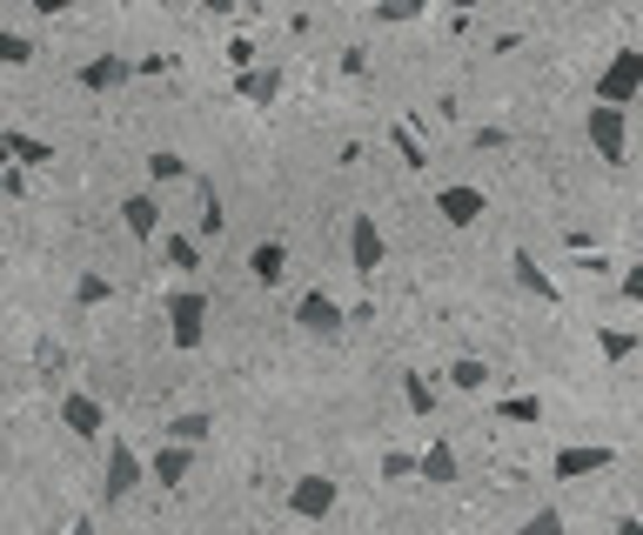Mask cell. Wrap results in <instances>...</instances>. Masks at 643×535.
Here are the masks:
<instances>
[{"label": "cell", "instance_id": "6da1fadb", "mask_svg": "<svg viewBox=\"0 0 643 535\" xmlns=\"http://www.w3.org/2000/svg\"><path fill=\"white\" fill-rule=\"evenodd\" d=\"M161 315H168V341H175L182 354H195V348L208 341V295H201V288H175L168 302H161Z\"/></svg>", "mask_w": 643, "mask_h": 535}, {"label": "cell", "instance_id": "7a4b0ae2", "mask_svg": "<svg viewBox=\"0 0 643 535\" xmlns=\"http://www.w3.org/2000/svg\"><path fill=\"white\" fill-rule=\"evenodd\" d=\"M636 95H643V54H636V47H617L610 67L597 74V108H617V114H623Z\"/></svg>", "mask_w": 643, "mask_h": 535}, {"label": "cell", "instance_id": "3957f363", "mask_svg": "<svg viewBox=\"0 0 643 535\" xmlns=\"http://www.w3.org/2000/svg\"><path fill=\"white\" fill-rule=\"evenodd\" d=\"M590 148H597L603 167H623V161H630V114H617V108H590Z\"/></svg>", "mask_w": 643, "mask_h": 535}, {"label": "cell", "instance_id": "277c9868", "mask_svg": "<svg viewBox=\"0 0 643 535\" xmlns=\"http://www.w3.org/2000/svg\"><path fill=\"white\" fill-rule=\"evenodd\" d=\"M141 476H148V469H141V456L128 449L121 435H108V469H101V495H108V502H128V495L141 489Z\"/></svg>", "mask_w": 643, "mask_h": 535}, {"label": "cell", "instance_id": "5b68a950", "mask_svg": "<svg viewBox=\"0 0 643 535\" xmlns=\"http://www.w3.org/2000/svg\"><path fill=\"white\" fill-rule=\"evenodd\" d=\"M382 254H389V241H382L375 215H349V268H356L362 282H375V268H382Z\"/></svg>", "mask_w": 643, "mask_h": 535}, {"label": "cell", "instance_id": "8992f818", "mask_svg": "<svg viewBox=\"0 0 643 535\" xmlns=\"http://www.w3.org/2000/svg\"><path fill=\"white\" fill-rule=\"evenodd\" d=\"M61 428L80 435V441H101V435H108V408H101L88 389H67V395H61Z\"/></svg>", "mask_w": 643, "mask_h": 535}, {"label": "cell", "instance_id": "52a82bcc", "mask_svg": "<svg viewBox=\"0 0 643 535\" xmlns=\"http://www.w3.org/2000/svg\"><path fill=\"white\" fill-rule=\"evenodd\" d=\"M336 502H342V489L329 476H295L288 482V515H302V522H322Z\"/></svg>", "mask_w": 643, "mask_h": 535}, {"label": "cell", "instance_id": "ba28073f", "mask_svg": "<svg viewBox=\"0 0 643 535\" xmlns=\"http://www.w3.org/2000/svg\"><path fill=\"white\" fill-rule=\"evenodd\" d=\"M436 215H443L449 228H476L482 215H490V195L469 188V182H449V188H436Z\"/></svg>", "mask_w": 643, "mask_h": 535}, {"label": "cell", "instance_id": "9c48e42d", "mask_svg": "<svg viewBox=\"0 0 643 535\" xmlns=\"http://www.w3.org/2000/svg\"><path fill=\"white\" fill-rule=\"evenodd\" d=\"M295 328H308V335H342L349 315H342V302H336L329 288H308V295L295 302Z\"/></svg>", "mask_w": 643, "mask_h": 535}, {"label": "cell", "instance_id": "30bf717a", "mask_svg": "<svg viewBox=\"0 0 643 535\" xmlns=\"http://www.w3.org/2000/svg\"><path fill=\"white\" fill-rule=\"evenodd\" d=\"M88 95H115V87H128L134 80V61L128 54H95V61H80V74H74Z\"/></svg>", "mask_w": 643, "mask_h": 535}, {"label": "cell", "instance_id": "8fae6325", "mask_svg": "<svg viewBox=\"0 0 643 535\" xmlns=\"http://www.w3.org/2000/svg\"><path fill=\"white\" fill-rule=\"evenodd\" d=\"M617 462V449H603V441H577V449L556 456V482H584V476H603Z\"/></svg>", "mask_w": 643, "mask_h": 535}, {"label": "cell", "instance_id": "7c38bea8", "mask_svg": "<svg viewBox=\"0 0 643 535\" xmlns=\"http://www.w3.org/2000/svg\"><path fill=\"white\" fill-rule=\"evenodd\" d=\"M141 469H148L161 489H182V482H188V469H195V449H182V441H161V449H154Z\"/></svg>", "mask_w": 643, "mask_h": 535}, {"label": "cell", "instance_id": "4fadbf2b", "mask_svg": "<svg viewBox=\"0 0 643 535\" xmlns=\"http://www.w3.org/2000/svg\"><path fill=\"white\" fill-rule=\"evenodd\" d=\"M249 275H255L262 288H275V282L288 275V241H275V234L255 241V248H249Z\"/></svg>", "mask_w": 643, "mask_h": 535}, {"label": "cell", "instance_id": "5bb4252c", "mask_svg": "<svg viewBox=\"0 0 643 535\" xmlns=\"http://www.w3.org/2000/svg\"><path fill=\"white\" fill-rule=\"evenodd\" d=\"M121 228H128L134 241H154V234H161V201H154V195H128V201H121Z\"/></svg>", "mask_w": 643, "mask_h": 535}, {"label": "cell", "instance_id": "9a60e30c", "mask_svg": "<svg viewBox=\"0 0 643 535\" xmlns=\"http://www.w3.org/2000/svg\"><path fill=\"white\" fill-rule=\"evenodd\" d=\"M235 95L255 101V108H275V95H282V67H249V74H235Z\"/></svg>", "mask_w": 643, "mask_h": 535}, {"label": "cell", "instance_id": "2e32d148", "mask_svg": "<svg viewBox=\"0 0 643 535\" xmlns=\"http://www.w3.org/2000/svg\"><path fill=\"white\" fill-rule=\"evenodd\" d=\"M416 476H423L429 489H449V482H456V449H449V441H443V435H436V441H429V449L416 456Z\"/></svg>", "mask_w": 643, "mask_h": 535}, {"label": "cell", "instance_id": "e0dca14e", "mask_svg": "<svg viewBox=\"0 0 643 535\" xmlns=\"http://www.w3.org/2000/svg\"><path fill=\"white\" fill-rule=\"evenodd\" d=\"M8 154H14V167H21V174H28V167H54V141L21 134V128H8Z\"/></svg>", "mask_w": 643, "mask_h": 535}, {"label": "cell", "instance_id": "ac0fdd59", "mask_svg": "<svg viewBox=\"0 0 643 535\" xmlns=\"http://www.w3.org/2000/svg\"><path fill=\"white\" fill-rule=\"evenodd\" d=\"M510 268H516V288H523V295H536V302H556V282H549L543 268H536V254H530V248H516V254H510Z\"/></svg>", "mask_w": 643, "mask_h": 535}, {"label": "cell", "instance_id": "d6986e66", "mask_svg": "<svg viewBox=\"0 0 643 535\" xmlns=\"http://www.w3.org/2000/svg\"><path fill=\"white\" fill-rule=\"evenodd\" d=\"M168 441H182V449H201V441L215 435V415H201V408H188V415H175L168 428H161Z\"/></svg>", "mask_w": 643, "mask_h": 535}, {"label": "cell", "instance_id": "ffe728a7", "mask_svg": "<svg viewBox=\"0 0 643 535\" xmlns=\"http://www.w3.org/2000/svg\"><path fill=\"white\" fill-rule=\"evenodd\" d=\"M221 228H228V208H221V195L208 188V195H201V215H195V248H201V241H215Z\"/></svg>", "mask_w": 643, "mask_h": 535}, {"label": "cell", "instance_id": "44dd1931", "mask_svg": "<svg viewBox=\"0 0 643 535\" xmlns=\"http://www.w3.org/2000/svg\"><path fill=\"white\" fill-rule=\"evenodd\" d=\"M449 382L462 395H482V382H490V362H476V354H462V362H449Z\"/></svg>", "mask_w": 643, "mask_h": 535}, {"label": "cell", "instance_id": "7402d4cb", "mask_svg": "<svg viewBox=\"0 0 643 535\" xmlns=\"http://www.w3.org/2000/svg\"><path fill=\"white\" fill-rule=\"evenodd\" d=\"M402 402H410V415H436V382L429 375H402Z\"/></svg>", "mask_w": 643, "mask_h": 535}, {"label": "cell", "instance_id": "603a6c76", "mask_svg": "<svg viewBox=\"0 0 643 535\" xmlns=\"http://www.w3.org/2000/svg\"><path fill=\"white\" fill-rule=\"evenodd\" d=\"M148 174H154V182H182V174H188V161H182L175 148H154V154H148Z\"/></svg>", "mask_w": 643, "mask_h": 535}, {"label": "cell", "instance_id": "cb8c5ba5", "mask_svg": "<svg viewBox=\"0 0 643 535\" xmlns=\"http://www.w3.org/2000/svg\"><path fill=\"white\" fill-rule=\"evenodd\" d=\"M597 341H603V354H610V362H630V354H636V341H643V335H636V328H603Z\"/></svg>", "mask_w": 643, "mask_h": 535}, {"label": "cell", "instance_id": "d4e9b609", "mask_svg": "<svg viewBox=\"0 0 643 535\" xmlns=\"http://www.w3.org/2000/svg\"><path fill=\"white\" fill-rule=\"evenodd\" d=\"M161 254H168V268H201V248H195V234H168V241H161Z\"/></svg>", "mask_w": 643, "mask_h": 535}, {"label": "cell", "instance_id": "484cf974", "mask_svg": "<svg viewBox=\"0 0 643 535\" xmlns=\"http://www.w3.org/2000/svg\"><path fill=\"white\" fill-rule=\"evenodd\" d=\"M497 415L503 422H543V395H510V402H497Z\"/></svg>", "mask_w": 643, "mask_h": 535}, {"label": "cell", "instance_id": "4316f807", "mask_svg": "<svg viewBox=\"0 0 643 535\" xmlns=\"http://www.w3.org/2000/svg\"><path fill=\"white\" fill-rule=\"evenodd\" d=\"M34 61V41L28 34H8V28H0V67H28Z\"/></svg>", "mask_w": 643, "mask_h": 535}, {"label": "cell", "instance_id": "83f0119b", "mask_svg": "<svg viewBox=\"0 0 643 535\" xmlns=\"http://www.w3.org/2000/svg\"><path fill=\"white\" fill-rule=\"evenodd\" d=\"M108 295H115V282H108V275H80V282H74V302H80V308H101Z\"/></svg>", "mask_w": 643, "mask_h": 535}, {"label": "cell", "instance_id": "f1b7e54d", "mask_svg": "<svg viewBox=\"0 0 643 535\" xmlns=\"http://www.w3.org/2000/svg\"><path fill=\"white\" fill-rule=\"evenodd\" d=\"M395 154H402V167H429V154H423V141H416V128H410V121L395 128Z\"/></svg>", "mask_w": 643, "mask_h": 535}, {"label": "cell", "instance_id": "f546056e", "mask_svg": "<svg viewBox=\"0 0 643 535\" xmlns=\"http://www.w3.org/2000/svg\"><path fill=\"white\" fill-rule=\"evenodd\" d=\"M516 535H563V515H556V509H536V515H530Z\"/></svg>", "mask_w": 643, "mask_h": 535}, {"label": "cell", "instance_id": "4dcf8cb0", "mask_svg": "<svg viewBox=\"0 0 643 535\" xmlns=\"http://www.w3.org/2000/svg\"><path fill=\"white\" fill-rule=\"evenodd\" d=\"M382 476H389V482H402V476H416V456H402V449H389V456H382Z\"/></svg>", "mask_w": 643, "mask_h": 535}, {"label": "cell", "instance_id": "1f68e13d", "mask_svg": "<svg viewBox=\"0 0 643 535\" xmlns=\"http://www.w3.org/2000/svg\"><path fill=\"white\" fill-rule=\"evenodd\" d=\"M228 61H235V74H249L255 67V47L249 41H228Z\"/></svg>", "mask_w": 643, "mask_h": 535}, {"label": "cell", "instance_id": "d6a6232c", "mask_svg": "<svg viewBox=\"0 0 643 535\" xmlns=\"http://www.w3.org/2000/svg\"><path fill=\"white\" fill-rule=\"evenodd\" d=\"M617 295H623V302H643V268H630V275L617 282Z\"/></svg>", "mask_w": 643, "mask_h": 535}, {"label": "cell", "instance_id": "836d02e7", "mask_svg": "<svg viewBox=\"0 0 643 535\" xmlns=\"http://www.w3.org/2000/svg\"><path fill=\"white\" fill-rule=\"evenodd\" d=\"M21 188H28V174L21 167H0V195H21Z\"/></svg>", "mask_w": 643, "mask_h": 535}, {"label": "cell", "instance_id": "e575fe53", "mask_svg": "<svg viewBox=\"0 0 643 535\" xmlns=\"http://www.w3.org/2000/svg\"><path fill=\"white\" fill-rule=\"evenodd\" d=\"M423 8H375V21H389V28H402V21H416Z\"/></svg>", "mask_w": 643, "mask_h": 535}, {"label": "cell", "instance_id": "d590c367", "mask_svg": "<svg viewBox=\"0 0 643 535\" xmlns=\"http://www.w3.org/2000/svg\"><path fill=\"white\" fill-rule=\"evenodd\" d=\"M617 535H643V522H636V515H623V522H617Z\"/></svg>", "mask_w": 643, "mask_h": 535}, {"label": "cell", "instance_id": "8d00e7d4", "mask_svg": "<svg viewBox=\"0 0 643 535\" xmlns=\"http://www.w3.org/2000/svg\"><path fill=\"white\" fill-rule=\"evenodd\" d=\"M67 535H101V528H95V522H88V515H80V522H74V528H67Z\"/></svg>", "mask_w": 643, "mask_h": 535}, {"label": "cell", "instance_id": "74e56055", "mask_svg": "<svg viewBox=\"0 0 643 535\" xmlns=\"http://www.w3.org/2000/svg\"><path fill=\"white\" fill-rule=\"evenodd\" d=\"M0 167H14V154H8V128H0Z\"/></svg>", "mask_w": 643, "mask_h": 535}]
</instances>
